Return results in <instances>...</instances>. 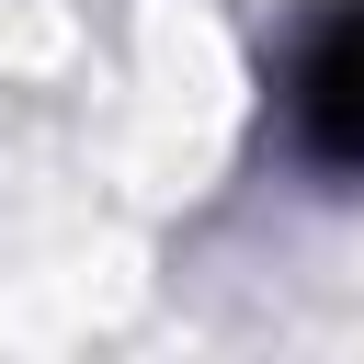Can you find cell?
<instances>
[{"mask_svg": "<svg viewBox=\"0 0 364 364\" xmlns=\"http://www.w3.org/2000/svg\"><path fill=\"white\" fill-rule=\"evenodd\" d=\"M296 136L330 171H364V0H341L296 57Z\"/></svg>", "mask_w": 364, "mask_h": 364, "instance_id": "obj_1", "label": "cell"}]
</instances>
